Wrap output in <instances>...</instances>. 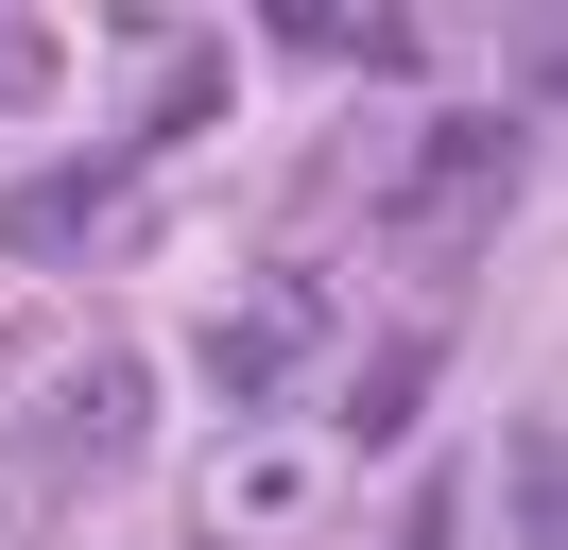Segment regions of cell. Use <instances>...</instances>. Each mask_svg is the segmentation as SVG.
I'll return each mask as SVG.
<instances>
[{"instance_id":"277c9868","label":"cell","mask_w":568,"mask_h":550,"mask_svg":"<svg viewBox=\"0 0 568 550\" xmlns=\"http://www.w3.org/2000/svg\"><path fill=\"white\" fill-rule=\"evenodd\" d=\"M499 155H517V121H448V138H430V172H414V206H483Z\"/></svg>"},{"instance_id":"6da1fadb","label":"cell","mask_w":568,"mask_h":550,"mask_svg":"<svg viewBox=\"0 0 568 550\" xmlns=\"http://www.w3.org/2000/svg\"><path fill=\"white\" fill-rule=\"evenodd\" d=\"M139 430H155V378L139 361H70V396L36 412V481L52 465H139Z\"/></svg>"},{"instance_id":"7a4b0ae2","label":"cell","mask_w":568,"mask_h":550,"mask_svg":"<svg viewBox=\"0 0 568 550\" xmlns=\"http://www.w3.org/2000/svg\"><path fill=\"white\" fill-rule=\"evenodd\" d=\"M104 190H121L104 155H87V172H18V190H0V241H18V258H52V241L104 224Z\"/></svg>"},{"instance_id":"5b68a950","label":"cell","mask_w":568,"mask_h":550,"mask_svg":"<svg viewBox=\"0 0 568 550\" xmlns=\"http://www.w3.org/2000/svg\"><path fill=\"white\" fill-rule=\"evenodd\" d=\"M414 396H430V344H379V361H362V396H345V412H362V447H379Z\"/></svg>"},{"instance_id":"3957f363","label":"cell","mask_w":568,"mask_h":550,"mask_svg":"<svg viewBox=\"0 0 568 550\" xmlns=\"http://www.w3.org/2000/svg\"><path fill=\"white\" fill-rule=\"evenodd\" d=\"M499 550H551V412L499 430Z\"/></svg>"}]
</instances>
